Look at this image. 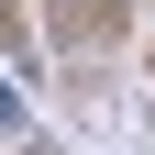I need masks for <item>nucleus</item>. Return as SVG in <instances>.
Wrapping results in <instances>:
<instances>
[{"label": "nucleus", "mask_w": 155, "mask_h": 155, "mask_svg": "<svg viewBox=\"0 0 155 155\" xmlns=\"http://www.w3.org/2000/svg\"><path fill=\"white\" fill-rule=\"evenodd\" d=\"M0 133H22V89H11V78H0Z\"/></svg>", "instance_id": "nucleus-1"}]
</instances>
